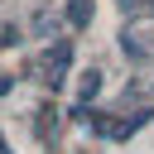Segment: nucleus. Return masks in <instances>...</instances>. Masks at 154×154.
<instances>
[{
	"mask_svg": "<svg viewBox=\"0 0 154 154\" xmlns=\"http://www.w3.org/2000/svg\"><path fill=\"white\" fill-rule=\"evenodd\" d=\"M67 63H72V43H67V38H58V43L43 53V82H48V87H63Z\"/></svg>",
	"mask_w": 154,
	"mask_h": 154,
	"instance_id": "nucleus-1",
	"label": "nucleus"
},
{
	"mask_svg": "<svg viewBox=\"0 0 154 154\" xmlns=\"http://www.w3.org/2000/svg\"><path fill=\"white\" fill-rule=\"evenodd\" d=\"M91 14H96V5H91V0H67V24H72V29H87V24H91Z\"/></svg>",
	"mask_w": 154,
	"mask_h": 154,
	"instance_id": "nucleus-2",
	"label": "nucleus"
},
{
	"mask_svg": "<svg viewBox=\"0 0 154 154\" xmlns=\"http://www.w3.org/2000/svg\"><path fill=\"white\" fill-rule=\"evenodd\" d=\"M120 48H125L130 58H140V63H144V58H154V43H144V38H135V34H125V38H120Z\"/></svg>",
	"mask_w": 154,
	"mask_h": 154,
	"instance_id": "nucleus-3",
	"label": "nucleus"
},
{
	"mask_svg": "<svg viewBox=\"0 0 154 154\" xmlns=\"http://www.w3.org/2000/svg\"><path fill=\"white\" fill-rule=\"evenodd\" d=\"M96 91H101V72L91 67V72H82V82H77V96H82V106H87Z\"/></svg>",
	"mask_w": 154,
	"mask_h": 154,
	"instance_id": "nucleus-4",
	"label": "nucleus"
},
{
	"mask_svg": "<svg viewBox=\"0 0 154 154\" xmlns=\"http://www.w3.org/2000/svg\"><path fill=\"white\" fill-rule=\"evenodd\" d=\"M14 38H19V29H14V24H0V48H10Z\"/></svg>",
	"mask_w": 154,
	"mask_h": 154,
	"instance_id": "nucleus-5",
	"label": "nucleus"
},
{
	"mask_svg": "<svg viewBox=\"0 0 154 154\" xmlns=\"http://www.w3.org/2000/svg\"><path fill=\"white\" fill-rule=\"evenodd\" d=\"M10 87H14V77H0V96H5V91H10Z\"/></svg>",
	"mask_w": 154,
	"mask_h": 154,
	"instance_id": "nucleus-6",
	"label": "nucleus"
}]
</instances>
